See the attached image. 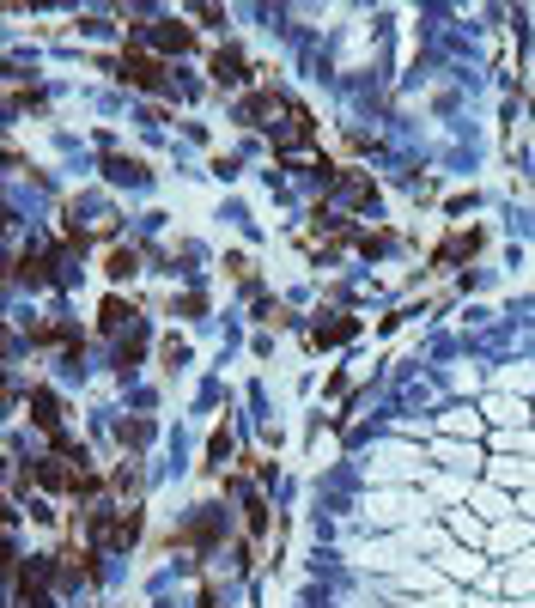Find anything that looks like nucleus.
I'll return each instance as SVG.
<instances>
[{
    "instance_id": "1",
    "label": "nucleus",
    "mask_w": 535,
    "mask_h": 608,
    "mask_svg": "<svg viewBox=\"0 0 535 608\" xmlns=\"http://www.w3.org/2000/svg\"><path fill=\"white\" fill-rule=\"evenodd\" d=\"M268 140H274V152L286 165H304V152L317 146V116L304 110L298 98H286V110L274 116V128H268Z\"/></svg>"
},
{
    "instance_id": "2",
    "label": "nucleus",
    "mask_w": 535,
    "mask_h": 608,
    "mask_svg": "<svg viewBox=\"0 0 535 608\" xmlns=\"http://www.w3.org/2000/svg\"><path fill=\"white\" fill-rule=\"evenodd\" d=\"M116 80L134 86V92H146V98H165V61L134 43V49H122V61H116Z\"/></svg>"
},
{
    "instance_id": "3",
    "label": "nucleus",
    "mask_w": 535,
    "mask_h": 608,
    "mask_svg": "<svg viewBox=\"0 0 535 608\" xmlns=\"http://www.w3.org/2000/svg\"><path fill=\"white\" fill-rule=\"evenodd\" d=\"M134 37L152 49V55H189L195 49V25H183V19H134Z\"/></svg>"
},
{
    "instance_id": "4",
    "label": "nucleus",
    "mask_w": 535,
    "mask_h": 608,
    "mask_svg": "<svg viewBox=\"0 0 535 608\" xmlns=\"http://www.w3.org/2000/svg\"><path fill=\"white\" fill-rule=\"evenodd\" d=\"M286 98H292V92H280V86H256V92L238 104V122H250V128H274V116L286 110Z\"/></svg>"
},
{
    "instance_id": "5",
    "label": "nucleus",
    "mask_w": 535,
    "mask_h": 608,
    "mask_svg": "<svg viewBox=\"0 0 535 608\" xmlns=\"http://www.w3.org/2000/svg\"><path fill=\"white\" fill-rule=\"evenodd\" d=\"M213 86H244L250 80V61H244V49H232V43H225V49H213Z\"/></svg>"
},
{
    "instance_id": "6",
    "label": "nucleus",
    "mask_w": 535,
    "mask_h": 608,
    "mask_svg": "<svg viewBox=\"0 0 535 608\" xmlns=\"http://www.w3.org/2000/svg\"><path fill=\"white\" fill-rule=\"evenodd\" d=\"M31 420L49 432V444H55V438H67V432H61V396H55V390H43V384L31 390Z\"/></svg>"
},
{
    "instance_id": "7",
    "label": "nucleus",
    "mask_w": 535,
    "mask_h": 608,
    "mask_svg": "<svg viewBox=\"0 0 535 608\" xmlns=\"http://www.w3.org/2000/svg\"><path fill=\"white\" fill-rule=\"evenodd\" d=\"M19 280H31V286H55V256H49V250L19 256Z\"/></svg>"
},
{
    "instance_id": "8",
    "label": "nucleus",
    "mask_w": 535,
    "mask_h": 608,
    "mask_svg": "<svg viewBox=\"0 0 535 608\" xmlns=\"http://www.w3.org/2000/svg\"><path fill=\"white\" fill-rule=\"evenodd\" d=\"M98 329H104V335H122V329H134V304H122V298H104V311H98Z\"/></svg>"
},
{
    "instance_id": "9",
    "label": "nucleus",
    "mask_w": 535,
    "mask_h": 608,
    "mask_svg": "<svg viewBox=\"0 0 535 608\" xmlns=\"http://www.w3.org/2000/svg\"><path fill=\"white\" fill-rule=\"evenodd\" d=\"M31 341L37 347H80V335H67L61 323H31Z\"/></svg>"
},
{
    "instance_id": "10",
    "label": "nucleus",
    "mask_w": 535,
    "mask_h": 608,
    "mask_svg": "<svg viewBox=\"0 0 535 608\" xmlns=\"http://www.w3.org/2000/svg\"><path fill=\"white\" fill-rule=\"evenodd\" d=\"M213 536H219V511H201V517L183 529V542H195V548H207Z\"/></svg>"
},
{
    "instance_id": "11",
    "label": "nucleus",
    "mask_w": 535,
    "mask_h": 608,
    "mask_svg": "<svg viewBox=\"0 0 535 608\" xmlns=\"http://www.w3.org/2000/svg\"><path fill=\"white\" fill-rule=\"evenodd\" d=\"M140 353H146V329L134 323V329L122 335V347H116V365H122V371H128V365H140Z\"/></svg>"
},
{
    "instance_id": "12",
    "label": "nucleus",
    "mask_w": 535,
    "mask_h": 608,
    "mask_svg": "<svg viewBox=\"0 0 535 608\" xmlns=\"http://www.w3.org/2000/svg\"><path fill=\"white\" fill-rule=\"evenodd\" d=\"M335 189H341V195H347L353 207H365V201H371V183H365L359 171H341V177H335Z\"/></svg>"
},
{
    "instance_id": "13",
    "label": "nucleus",
    "mask_w": 535,
    "mask_h": 608,
    "mask_svg": "<svg viewBox=\"0 0 535 608\" xmlns=\"http://www.w3.org/2000/svg\"><path fill=\"white\" fill-rule=\"evenodd\" d=\"M347 335H359V323H353V317H335V323H317V329H311V341H317V347H323V341H347Z\"/></svg>"
},
{
    "instance_id": "14",
    "label": "nucleus",
    "mask_w": 535,
    "mask_h": 608,
    "mask_svg": "<svg viewBox=\"0 0 535 608\" xmlns=\"http://www.w3.org/2000/svg\"><path fill=\"white\" fill-rule=\"evenodd\" d=\"M475 244H481V232H456L444 250H438V262H456V256H475Z\"/></svg>"
},
{
    "instance_id": "15",
    "label": "nucleus",
    "mask_w": 535,
    "mask_h": 608,
    "mask_svg": "<svg viewBox=\"0 0 535 608\" xmlns=\"http://www.w3.org/2000/svg\"><path fill=\"white\" fill-rule=\"evenodd\" d=\"M244 517H250V536H262V529H268V505L256 493H244Z\"/></svg>"
},
{
    "instance_id": "16",
    "label": "nucleus",
    "mask_w": 535,
    "mask_h": 608,
    "mask_svg": "<svg viewBox=\"0 0 535 608\" xmlns=\"http://www.w3.org/2000/svg\"><path fill=\"white\" fill-rule=\"evenodd\" d=\"M104 171H110L116 183H122V177H134V183H140V177H146V165H140V159H104Z\"/></svg>"
},
{
    "instance_id": "17",
    "label": "nucleus",
    "mask_w": 535,
    "mask_h": 608,
    "mask_svg": "<svg viewBox=\"0 0 535 608\" xmlns=\"http://www.w3.org/2000/svg\"><path fill=\"white\" fill-rule=\"evenodd\" d=\"M104 274H110V280H128V274H134V250H116V256L104 262Z\"/></svg>"
},
{
    "instance_id": "18",
    "label": "nucleus",
    "mask_w": 535,
    "mask_h": 608,
    "mask_svg": "<svg viewBox=\"0 0 535 608\" xmlns=\"http://www.w3.org/2000/svg\"><path fill=\"white\" fill-rule=\"evenodd\" d=\"M13 608H49V590H19Z\"/></svg>"
}]
</instances>
